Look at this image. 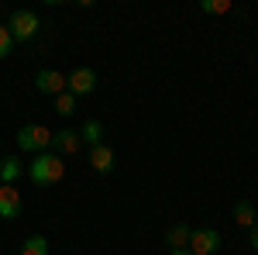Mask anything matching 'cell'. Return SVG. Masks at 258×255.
Returning <instances> with one entry per match:
<instances>
[{
    "mask_svg": "<svg viewBox=\"0 0 258 255\" xmlns=\"http://www.w3.org/2000/svg\"><path fill=\"white\" fill-rule=\"evenodd\" d=\"M83 148V138H80V131H73V128H62V131H55L52 135V152L55 156H76Z\"/></svg>",
    "mask_w": 258,
    "mask_h": 255,
    "instance_id": "cell-6",
    "label": "cell"
},
{
    "mask_svg": "<svg viewBox=\"0 0 258 255\" xmlns=\"http://www.w3.org/2000/svg\"><path fill=\"white\" fill-rule=\"evenodd\" d=\"M35 86H38V93L59 97V93H66V76H62L59 69H41L38 76H35Z\"/></svg>",
    "mask_w": 258,
    "mask_h": 255,
    "instance_id": "cell-8",
    "label": "cell"
},
{
    "mask_svg": "<svg viewBox=\"0 0 258 255\" xmlns=\"http://www.w3.org/2000/svg\"><path fill=\"white\" fill-rule=\"evenodd\" d=\"M28 176L35 186H55L62 176H66V162H62L55 152H38L28 166Z\"/></svg>",
    "mask_w": 258,
    "mask_h": 255,
    "instance_id": "cell-1",
    "label": "cell"
},
{
    "mask_svg": "<svg viewBox=\"0 0 258 255\" xmlns=\"http://www.w3.org/2000/svg\"><path fill=\"white\" fill-rule=\"evenodd\" d=\"M24 203H21V193L18 186H0V217L4 221H18Z\"/></svg>",
    "mask_w": 258,
    "mask_h": 255,
    "instance_id": "cell-7",
    "label": "cell"
},
{
    "mask_svg": "<svg viewBox=\"0 0 258 255\" xmlns=\"http://www.w3.org/2000/svg\"><path fill=\"white\" fill-rule=\"evenodd\" d=\"M18 255H48V238L45 235H31L24 238V245H21Z\"/></svg>",
    "mask_w": 258,
    "mask_h": 255,
    "instance_id": "cell-14",
    "label": "cell"
},
{
    "mask_svg": "<svg viewBox=\"0 0 258 255\" xmlns=\"http://www.w3.org/2000/svg\"><path fill=\"white\" fill-rule=\"evenodd\" d=\"M80 138H83V145H90V148L103 145V124H100L97 118H86V121H83V131H80Z\"/></svg>",
    "mask_w": 258,
    "mask_h": 255,
    "instance_id": "cell-12",
    "label": "cell"
},
{
    "mask_svg": "<svg viewBox=\"0 0 258 255\" xmlns=\"http://www.w3.org/2000/svg\"><path fill=\"white\" fill-rule=\"evenodd\" d=\"M38 28H41V21L35 11H14L11 21H7V31H11L14 41H31L38 35Z\"/></svg>",
    "mask_w": 258,
    "mask_h": 255,
    "instance_id": "cell-3",
    "label": "cell"
},
{
    "mask_svg": "<svg viewBox=\"0 0 258 255\" xmlns=\"http://www.w3.org/2000/svg\"><path fill=\"white\" fill-rule=\"evenodd\" d=\"M200 11L203 14H227L231 11V0H200Z\"/></svg>",
    "mask_w": 258,
    "mask_h": 255,
    "instance_id": "cell-16",
    "label": "cell"
},
{
    "mask_svg": "<svg viewBox=\"0 0 258 255\" xmlns=\"http://www.w3.org/2000/svg\"><path fill=\"white\" fill-rule=\"evenodd\" d=\"M189 235H193L189 224H172V228L165 231V245H169V248H189Z\"/></svg>",
    "mask_w": 258,
    "mask_h": 255,
    "instance_id": "cell-13",
    "label": "cell"
},
{
    "mask_svg": "<svg viewBox=\"0 0 258 255\" xmlns=\"http://www.w3.org/2000/svg\"><path fill=\"white\" fill-rule=\"evenodd\" d=\"M251 248H255V252H258V224H255V228H251Z\"/></svg>",
    "mask_w": 258,
    "mask_h": 255,
    "instance_id": "cell-18",
    "label": "cell"
},
{
    "mask_svg": "<svg viewBox=\"0 0 258 255\" xmlns=\"http://www.w3.org/2000/svg\"><path fill=\"white\" fill-rule=\"evenodd\" d=\"M172 255H193L189 248H172Z\"/></svg>",
    "mask_w": 258,
    "mask_h": 255,
    "instance_id": "cell-19",
    "label": "cell"
},
{
    "mask_svg": "<svg viewBox=\"0 0 258 255\" xmlns=\"http://www.w3.org/2000/svg\"><path fill=\"white\" fill-rule=\"evenodd\" d=\"M90 166L97 169L100 176L114 173V166H117V156H114V148H110V145H97V148H90Z\"/></svg>",
    "mask_w": 258,
    "mask_h": 255,
    "instance_id": "cell-9",
    "label": "cell"
},
{
    "mask_svg": "<svg viewBox=\"0 0 258 255\" xmlns=\"http://www.w3.org/2000/svg\"><path fill=\"white\" fill-rule=\"evenodd\" d=\"M234 224H241V228H255L258 224V211L251 200H238L234 203Z\"/></svg>",
    "mask_w": 258,
    "mask_h": 255,
    "instance_id": "cell-11",
    "label": "cell"
},
{
    "mask_svg": "<svg viewBox=\"0 0 258 255\" xmlns=\"http://www.w3.org/2000/svg\"><path fill=\"white\" fill-rule=\"evenodd\" d=\"M66 90L73 93V97H90L93 90H97V73L93 69H86V66H80V69H73L69 76H66Z\"/></svg>",
    "mask_w": 258,
    "mask_h": 255,
    "instance_id": "cell-4",
    "label": "cell"
},
{
    "mask_svg": "<svg viewBox=\"0 0 258 255\" xmlns=\"http://www.w3.org/2000/svg\"><path fill=\"white\" fill-rule=\"evenodd\" d=\"M217 248H220V231H214V228H197L189 235V252L193 255H217Z\"/></svg>",
    "mask_w": 258,
    "mask_h": 255,
    "instance_id": "cell-5",
    "label": "cell"
},
{
    "mask_svg": "<svg viewBox=\"0 0 258 255\" xmlns=\"http://www.w3.org/2000/svg\"><path fill=\"white\" fill-rule=\"evenodd\" d=\"M55 114H62V118H73V114H76V97H73L69 90L55 97Z\"/></svg>",
    "mask_w": 258,
    "mask_h": 255,
    "instance_id": "cell-15",
    "label": "cell"
},
{
    "mask_svg": "<svg viewBox=\"0 0 258 255\" xmlns=\"http://www.w3.org/2000/svg\"><path fill=\"white\" fill-rule=\"evenodd\" d=\"M18 148L21 152H52V131L45 124H24L18 131Z\"/></svg>",
    "mask_w": 258,
    "mask_h": 255,
    "instance_id": "cell-2",
    "label": "cell"
},
{
    "mask_svg": "<svg viewBox=\"0 0 258 255\" xmlns=\"http://www.w3.org/2000/svg\"><path fill=\"white\" fill-rule=\"evenodd\" d=\"M21 176H24V166H21L18 156H7L0 162V186H14Z\"/></svg>",
    "mask_w": 258,
    "mask_h": 255,
    "instance_id": "cell-10",
    "label": "cell"
},
{
    "mask_svg": "<svg viewBox=\"0 0 258 255\" xmlns=\"http://www.w3.org/2000/svg\"><path fill=\"white\" fill-rule=\"evenodd\" d=\"M11 48H14V38H11L7 24H0V59H7V56H11Z\"/></svg>",
    "mask_w": 258,
    "mask_h": 255,
    "instance_id": "cell-17",
    "label": "cell"
}]
</instances>
